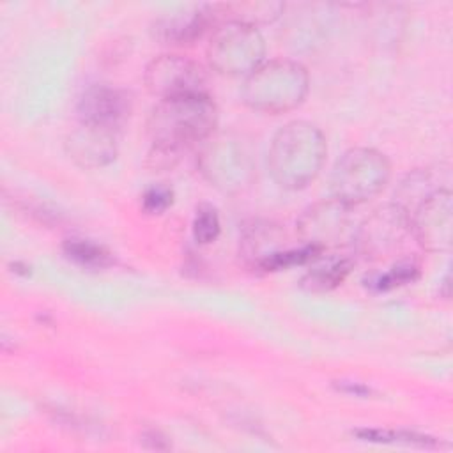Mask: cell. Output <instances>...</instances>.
Instances as JSON below:
<instances>
[{
	"label": "cell",
	"instance_id": "1",
	"mask_svg": "<svg viewBox=\"0 0 453 453\" xmlns=\"http://www.w3.org/2000/svg\"><path fill=\"white\" fill-rule=\"evenodd\" d=\"M218 126V108L207 94H191L159 99L147 119V134L152 150L165 165L182 149L212 136Z\"/></svg>",
	"mask_w": 453,
	"mask_h": 453
},
{
	"label": "cell",
	"instance_id": "2",
	"mask_svg": "<svg viewBox=\"0 0 453 453\" xmlns=\"http://www.w3.org/2000/svg\"><path fill=\"white\" fill-rule=\"evenodd\" d=\"M326 152V138L315 124L292 120L274 133L267 152V168L278 186L301 189L319 175Z\"/></svg>",
	"mask_w": 453,
	"mask_h": 453
},
{
	"label": "cell",
	"instance_id": "3",
	"mask_svg": "<svg viewBox=\"0 0 453 453\" xmlns=\"http://www.w3.org/2000/svg\"><path fill=\"white\" fill-rule=\"evenodd\" d=\"M308 71L288 58L262 62L244 78L242 101L258 111L283 113L297 108L308 94Z\"/></svg>",
	"mask_w": 453,
	"mask_h": 453
},
{
	"label": "cell",
	"instance_id": "4",
	"mask_svg": "<svg viewBox=\"0 0 453 453\" xmlns=\"http://www.w3.org/2000/svg\"><path fill=\"white\" fill-rule=\"evenodd\" d=\"M391 165L377 149L354 147L343 152L331 172V195L334 200L356 207L375 195L388 184Z\"/></svg>",
	"mask_w": 453,
	"mask_h": 453
},
{
	"label": "cell",
	"instance_id": "5",
	"mask_svg": "<svg viewBox=\"0 0 453 453\" xmlns=\"http://www.w3.org/2000/svg\"><path fill=\"white\" fill-rule=\"evenodd\" d=\"M265 42L255 25L228 19L207 44L209 65L226 76H248L264 62Z\"/></svg>",
	"mask_w": 453,
	"mask_h": 453
},
{
	"label": "cell",
	"instance_id": "6",
	"mask_svg": "<svg viewBox=\"0 0 453 453\" xmlns=\"http://www.w3.org/2000/svg\"><path fill=\"white\" fill-rule=\"evenodd\" d=\"M203 177L223 193H239L250 186L255 163L246 143L235 134L211 136L198 156Z\"/></svg>",
	"mask_w": 453,
	"mask_h": 453
},
{
	"label": "cell",
	"instance_id": "7",
	"mask_svg": "<svg viewBox=\"0 0 453 453\" xmlns=\"http://www.w3.org/2000/svg\"><path fill=\"white\" fill-rule=\"evenodd\" d=\"M411 232L428 251H446L453 237V195L448 186L437 188L418 198L403 211Z\"/></svg>",
	"mask_w": 453,
	"mask_h": 453
},
{
	"label": "cell",
	"instance_id": "8",
	"mask_svg": "<svg viewBox=\"0 0 453 453\" xmlns=\"http://www.w3.org/2000/svg\"><path fill=\"white\" fill-rule=\"evenodd\" d=\"M297 234L304 246L320 253L327 248L342 246L356 235L350 221V207L333 196L313 203L297 219Z\"/></svg>",
	"mask_w": 453,
	"mask_h": 453
},
{
	"label": "cell",
	"instance_id": "9",
	"mask_svg": "<svg viewBox=\"0 0 453 453\" xmlns=\"http://www.w3.org/2000/svg\"><path fill=\"white\" fill-rule=\"evenodd\" d=\"M145 87L159 99L207 94L205 69L182 55H161L150 60L143 74Z\"/></svg>",
	"mask_w": 453,
	"mask_h": 453
},
{
	"label": "cell",
	"instance_id": "10",
	"mask_svg": "<svg viewBox=\"0 0 453 453\" xmlns=\"http://www.w3.org/2000/svg\"><path fill=\"white\" fill-rule=\"evenodd\" d=\"M412 234L409 218L396 203L373 211L370 218L356 230L354 242L366 258H382L400 248L405 237Z\"/></svg>",
	"mask_w": 453,
	"mask_h": 453
},
{
	"label": "cell",
	"instance_id": "11",
	"mask_svg": "<svg viewBox=\"0 0 453 453\" xmlns=\"http://www.w3.org/2000/svg\"><path fill=\"white\" fill-rule=\"evenodd\" d=\"M133 110L131 96L110 85H94L87 88L76 104L78 122L120 131Z\"/></svg>",
	"mask_w": 453,
	"mask_h": 453
},
{
	"label": "cell",
	"instance_id": "12",
	"mask_svg": "<svg viewBox=\"0 0 453 453\" xmlns=\"http://www.w3.org/2000/svg\"><path fill=\"white\" fill-rule=\"evenodd\" d=\"M119 133L115 129L78 122L67 134L65 150L69 157L83 168H99L111 163L119 149Z\"/></svg>",
	"mask_w": 453,
	"mask_h": 453
},
{
	"label": "cell",
	"instance_id": "13",
	"mask_svg": "<svg viewBox=\"0 0 453 453\" xmlns=\"http://www.w3.org/2000/svg\"><path fill=\"white\" fill-rule=\"evenodd\" d=\"M219 5H189L161 14L152 23V35L163 44H191L214 23Z\"/></svg>",
	"mask_w": 453,
	"mask_h": 453
},
{
	"label": "cell",
	"instance_id": "14",
	"mask_svg": "<svg viewBox=\"0 0 453 453\" xmlns=\"http://www.w3.org/2000/svg\"><path fill=\"white\" fill-rule=\"evenodd\" d=\"M62 251L65 258L87 269H104L115 262L108 248L90 239H80V237L65 239L62 244Z\"/></svg>",
	"mask_w": 453,
	"mask_h": 453
},
{
	"label": "cell",
	"instance_id": "15",
	"mask_svg": "<svg viewBox=\"0 0 453 453\" xmlns=\"http://www.w3.org/2000/svg\"><path fill=\"white\" fill-rule=\"evenodd\" d=\"M352 262L349 258H329L324 264L313 265L301 280V287L310 292H324L340 285L350 273Z\"/></svg>",
	"mask_w": 453,
	"mask_h": 453
},
{
	"label": "cell",
	"instance_id": "16",
	"mask_svg": "<svg viewBox=\"0 0 453 453\" xmlns=\"http://www.w3.org/2000/svg\"><path fill=\"white\" fill-rule=\"evenodd\" d=\"M354 435L359 441L380 442V444H400V446H418V448H437L435 437L423 435L411 430H388V428H357Z\"/></svg>",
	"mask_w": 453,
	"mask_h": 453
},
{
	"label": "cell",
	"instance_id": "17",
	"mask_svg": "<svg viewBox=\"0 0 453 453\" xmlns=\"http://www.w3.org/2000/svg\"><path fill=\"white\" fill-rule=\"evenodd\" d=\"M418 276H419V265L414 260H402L396 265H393L389 271L377 274L370 281V287H373L379 292H384V290H391L405 283H411Z\"/></svg>",
	"mask_w": 453,
	"mask_h": 453
},
{
	"label": "cell",
	"instance_id": "18",
	"mask_svg": "<svg viewBox=\"0 0 453 453\" xmlns=\"http://www.w3.org/2000/svg\"><path fill=\"white\" fill-rule=\"evenodd\" d=\"M221 230L218 209L211 203H200L193 218V237L200 244H209L218 239Z\"/></svg>",
	"mask_w": 453,
	"mask_h": 453
},
{
	"label": "cell",
	"instance_id": "19",
	"mask_svg": "<svg viewBox=\"0 0 453 453\" xmlns=\"http://www.w3.org/2000/svg\"><path fill=\"white\" fill-rule=\"evenodd\" d=\"M234 11L232 19L255 25L257 23H269L280 16L283 11V4H269V2H257V4H241L234 7H226Z\"/></svg>",
	"mask_w": 453,
	"mask_h": 453
},
{
	"label": "cell",
	"instance_id": "20",
	"mask_svg": "<svg viewBox=\"0 0 453 453\" xmlns=\"http://www.w3.org/2000/svg\"><path fill=\"white\" fill-rule=\"evenodd\" d=\"M173 202V191L170 186L165 184H152L142 195V207L149 214H161L165 212Z\"/></svg>",
	"mask_w": 453,
	"mask_h": 453
}]
</instances>
